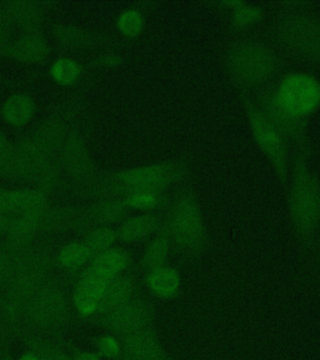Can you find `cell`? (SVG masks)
Masks as SVG:
<instances>
[{"label":"cell","instance_id":"1","mask_svg":"<svg viewBox=\"0 0 320 360\" xmlns=\"http://www.w3.org/2000/svg\"><path fill=\"white\" fill-rule=\"evenodd\" d=\"M309 158L302 149L295 150L287 186L289 218L303 255L313 252L320 229V179L310 168Z\"/></svg>","mask_w":320,"mask_h":360},{"label":"cell","instance_id":"2","mask_svg":"<svg viewBox=\"0 0 320 360\" xmlns=\"http://www.w3.org/2000/svg\"><path fill=\"white\" fill-rule=\"evenodd\" d=\"M56 268V254L45 244H34L11 285L0 292V328L6 339L20 330L23 311L40 288L51 278Z\"/></svg>","mask_w":320,"mask_h":360},{"label":"cell","instance_id":"3","mask_svg":"<svg viewBox=\"0 0 320 360\" xmlns=\"http://www.w3.org/2000/svg\"><path fill=\"white\" fill-rule=\"evenodd\" d=\"M164 229L172 250L186 260L196 262L210 245L208 226L200 199L191 184L180 186L164 209Z\"/></svg>","mask_w":320,"mask_h":360},{"label":"cell","instance_id":"4","mask_svg":"<svg viewBox=\"0 0 320 360\" xmlns=\"http://www.w3.org/2000/svg\"><path fill=\"white\" fill-rule=\"evenodd\" d=\"M225 70L241 91L252 93L281 78L286 60L264 40L243 37L226 46Z\"/></svg>","mask_w":320,"mask_h":360},{"label":"cell","instance_id":"5","mask_svg":"<svg viewBox=\"0 0 320 360\" xmlns=\"http://www.w3.org/2000/svg\"><path fill=\"white\" fill-rule=\"evenodd\" d=\"M72 319V307L67 292L59 281L51 278L25 307L20 330L49 339H60L69 329Z\"/></svg>","mask_w":320,"mask_h":360},{"label":"cell","instance_id":"6","mask_svg":"<svg viewBox=\"0 0 320 360\" xmlns=\"http://www.w3.org/2000/svg\"><path fill=\"white\" fill-rule=\"evenodd\" d=\"M273 39L283 51L320 65V14L279 11L271 25Z\"/></svg>","mask_w":320,"mask_h":360},{"label":"cell","instance_id":"7","mask_svg":"<svg viewBox=\"0 0 320 360\" xmlns=\"http://www.w3.org/2000/svg\"><path fill=\"white\" fill-rule=\"evenodd\" d=\"M241 99L254 141L269 160L281 186L287 188L290 174V144L284 138V135L270 123L264 114L260 112L249 93L241 91Z\"/></svg>","mask_w":320,"mask_h":360},{"label":"cell","instance_id":"8","mask_svg":"<svg viewBox=\"0 0 320 360\" xmlns=\"http://www.w3.org/2000/svg\"><path fill=\"white\" fill-rule=\"evenodd\" d=\"M191 173V159L181 158L114 170L112 175L129 194L135 191H167L173 186L184 183Z\"/></svg>","mask_w":320,"mask_h":360},{"label":"cell","instance_id":"9","mask_svg":"<svg viewBox=\"0 0 320 360\" xmlns=\"http://www.w3.org/2000/svg\"><path fill=\"white\" fill-rule=\"evenodd\" d=\"M276 83L263 86L249 94L253 98V101L260 109V112L284 135L289 144H293L297 146V149H302L312 155L313 141L310 138L308 119L298 118L281 105L276 98Z\"/></svg>","mask_w":320,"mask_h":360},{"label":"cell","instance_id":"10","mask_svg":"<svg viewBox=\"0 0 320 360\" xmlns=\"http://www.w3.org/2000/svg\"><path fill=\"white\" fill-rule=\"evenodd\" d=\"M276 94L288 112L309 119L320 109V79L304 72H288L276 82Z\"/></svg>","mask_w":320,"mask_h":360},{"label":"cell","instance_id":"11","mask_svg":"<svg viewBox=\"0 0 320 360\" xmlns=\"http://www.w3.org/2000/svg\"><path fill=\"white\" fill-rule=\"evenodd\" d=\"M155 314V307L151 300L135 297L117 309L91 318L89 323L109 334L122 338L152 326Z\"/></svg>","mask_w":320,"mask_h":360},{"label":"cell","instance_id":"12","mask_svg":"<svg viewBox=\"0 0 320 360\" xmlns=\"http://www.w3.org/2000/svg\"><path fill=\"white\" fill-rule=\"evenodd\" d=\"M58 162L74 181L88 179L98 173L96 162L90 152L84 134L73 127L67 141L58 154Z\"/></svg>","mask_w":320,"mask_h":360},{"label":"cell","instance_id":"13","mask_svg":"<svg viewBox=\"0 0 320 360\" xmlns=\"http://www.w3.org/2000/svg\"><path fill=\"white\" fill-rule=\"evenodd\" d=\"M51 34L58 46L68 51H93L113 46L117 43V38L108 32L69 22L53 24Z\"/></svg>","mask_w":320,"mask_h":360},{"label":"cell","instance_id":"14","mask_svg":"<svg viewBox=\"0 0 320 360\" xmlns=\"http://www.w3.org/2000/svg\"><path fill=\"white\" fill-rule=\"evenodd\" d=\"M51 159L34 143L29 134L18 136L13 141L11 180L34 186Z\"/></svg>","mask_w":320,"mask_h":360},{"label":"cell","instance_id":"15","mask_svg":"<svg viewBox=\"0 0 320 360\" xmlns=\"http://www.w3.org/2000/svg\"><path fill=\"white\" fill-rule=\"evenodd\" d=\"M129 209L122 199L96 200L83 204L77 234L84 236L99 226H114L123 223L129 215Z\"/></svg>","mask_w":320,"mask_h":360},{"label":"cell","instance_id":"16","mask_svg":"<svg viewBox=\"0 0 320 360\" xmlns=\"http://www.w3.org/2000/svg\"><path fill=\"white\" fill-rule=\"evenodd\" d=\"M119 339L122 344L120 360H175L164 348L154 326Z\"/></svg>","mask_w":320,"mask_h":360},{"label":"cell","instance_id":"17","mask_svg":"<svg viewBox=\"0 0 320 360\" xmlns=\"http://www.w3.org/2000/svg\"><path fill=\"white\" fill-rule=\"evenodd\" d=\"M68 114L53 112L35 124L29 136L40 149L48 155L54 158L59 154L72 130Z\"/></svg>","mask_w":320,"mask_h":360},{"label":"cell","instance_id":"18","mask_svg":"<svg viewBox=\"0 0 320 360\" xmlns=\"http://www.w3.org/2000/svg\"><path fill=\"white\" fill-rule=\"evenodd\" d=\"M108 284L109 281L98 276L79 273L72 292V305L82 319L89 321L98 315Z\"/></svg>","mask_w":320,"mask_h":360},{"label":"cell","instance_id":"19","mask_svg":"<svg viewBox=\"0 0 320 360\" xmlns=\"http://www.w3.org/2000/svg\"><path fill=\"white\" fill-rule=\"evenodd\" d=\"M133 263L132 254L124 248L113 247L105 252L96 254L91 259L89 264L85 266L80 273L89 274V276H98L104 281H110L122 276L127 270L129 269Z\"/></svg>","mask_w":320,"mask_h":360},{"label":"cell","instance_id":"20","mask_svg":"<svg viewBox=\"0 0 320 360\" xmlns=\"http://www.w3.org/2000/svg\"><path fill=\"white\" fill-rule=\"evenodd\" d=\"M164 224V210L146 212L124 220L117 228L118 240L125 244L139 243L154 236Z\"/></svg>","mask_w":320,"mask_h":360},{"label":"cell","instance_id":"21","mask_svg":"<svg viewBox=\"0 0 320 360\" xmlns=\"http://www.w3.org/2000/svg\"><path fill=\"white\" fill-rule=\"evenodd\" d=\"M51 56V44L43 33L22 34L13 40L9 60L22 64H44Z\"/></svg>","mask_w":320,"mask_h":360},{"label":"cell","instance_id":"22","mask_svg":"<svg viewBox=\"0 0 320 360\" xmlns=\"http://www.w3.org/2000/svg\"><path fill=\"white\" fill-rule=\"evenodd\" d=\"M44 210L45 208L14 215L4 236L6 242L23 250L33 247L35 239L40 236V221Z\"/></svg>","mask_w":320,"mask_h":360},{"label":"cell","instance_id":"23","mask_svg":"<svg viewBox=\"0 0 320 360\" xmlns=\"http://www.w3.org/2000/svg\"><path fill=\"white\" fill-rule=\"evenodd\" d=\"M14 28L22 34L41 33L45 22L44 9L38 0H8Z\"/></svg>","mask_w":320,"mask_h":360},{"label":"cell","instance_id":"24","mask_svg":"<svg viewBox=\"0 0 320 360\" xmlns=\"http://www.w3.org/2000/svg\"><path fill=\"white\" fill-rule=\"evenodd\" d=\"M146 287L153 295L162 300L175 299L180 292L181 276L179 270L173 266H162L146 271L144 276Z\"/></svg>","mask_w":320,"mask_h":360},{"label":"cell","instance_id":"25","mask_svg":"<svg viewBox=\"0 0 320 360\" xmlns=\"http://www.w3.org/2000/svg\"><path fill=\"white\" fill-rule=\"evenodd\" d=\"M138 281L133 274H122L109 281L105 292L101 298L98 315H103L117 309L120 305L135 298ZM96 315V316H98Z\"/></svg>","mask_w":320,"mask_h":360},{"label":"cell","instance_id":"26","mask_svg":"<svg viewBox=\"0 0 320 360\" xmlns=\"http://www.w3.org/2000/svg\"><path fill=\"white\" fill-rule=\"evenodd\" d=\"M35 112L37 103L25 93H14L8 96L0 109L1 118L13 128L25 127L30 123Z\"/></svg>","mask_w":320,"mask_h":360},{"label":"cell","instance_id":"27","mask_svg":"<svg viewBox=\"0 0 320 360\" xmlns=\"http://www.w3.org/2000/svg\"><path fill=\"white\" fill-rule=\"evenodd\" d=\"M94 255L83 240H74L63 245L56 254V266L72 274H79L89 264Z\"/></svg>","mask_w":320,"mask_h":360},{"label":"cell","instance_id":"28","mask_svg":"<svg viewBox=\"0 0 320 360\" xmlns=\"http://www.w3.org/2000/svg\"><path fill=\"white\" fill-rule=\"evenodd\" d=\"M172 253V245L169 240L168 234L162 226V229L153 236L149 243L146 244L143 252L138 268L143 271H151L168 265L169 257Z\"/></svg>","mask_w":320,"mask_h":360},{"label":"cell","instance_id":"29","mask_svg":"<svg viewBox=\"0 0 320 360\" xmlns=\"http://www.w3.org/2000/svg\"><path fill=\"white\" fill-rule=\"evenodd\" d=\"M15 338L20 339L27 348L33 350L40 360H73L67 349L63 348L60 344L56 343V340L49 338L24 330H19Z\"/></svg>","mask_w":320,"mask_h":360},{"label":"cell","instance_id":"30","mask_svg":"<svg viewBox=\"0 0 320 360\" xmlns=\"http://www.w3.org/2000/svg\"><path fill=\"white\" fill-rule=\"evenodd\" d=\"M29 249H18L6 240L0 243V292L11 285Z\"/></svg>","mask_w":320,"mask_h":360},{"label":"cell","instance_id":"31","mask_svg":"<svg viewBox=\"0 0 320 360\" xmlns=\"http://www.w3.org/2000/svg\"><path fill=\"white\" fill-rule=\"evenodd\" d=\"M125 207L129 210L157 212L164 210L170 200L167 191H135L122 198Z\"/></svg>","mask_w":320,"mask_h":360},{"label":"cell","instance_id":"32","mask_svg":"<svg viewBox=\"0 0 320 360\" xmlns=\"http://www.w3.org/2000/svg\"><path fill=\"white\" fill-rule=\"evenodd\" d=\"M84 65L70 56H60L51 63L49 77L56 84L60 86H72L82 78Z\"/></svg>","mask_w":320,"mask_h":360},{"label":"cell","instance_id":"33","mask_svg":"<svg viewBox=\"0 0 320 360\" xmlns=\"http://www.w3.org/2000/svg\"><path fill=\"white\" fill-rule=\"evenodd\" d=\"M115 28L125 39L138 38L146 28L144 13L134 6L124 9L115 20Z\"/></svg>","mask_w":320,"mask_h":360},{"label":"cell","instance_id":"34","mask_svg":"<svg viewBox=\"0 0 320 360\" xmlns=\"http://www.w3.org/2000/svg\"><path fill=\"white\" fill-rule=\"evenodd\" d=\"M17 214L40 210L49 205V195L37 188L13 189Z\"/></svg>","mask_w":320,"mask_h":360},{"label":"cell","instance_id":"35","mask_svg":"<svg viewBox=\"0 0 320 360\" xmlns=\"http://www.w3.org/2000/svg\"><path fill=\"white\" fill-rule=\"evenodd\" d=\"M264 8L259 4L244 1L242 6L231 11V28L233 32L245 30L260 22L264 17Z\"/></svg>","mask_w":320,"mask_h":360},{"label":"cell","instance_id":"36","mask_svg":"<svg viewBox=\"0 0 320 360\" xmlns=\"http://www.w3.org/2000/svg\"><path fill=\"white\" fill-rule=\"evenodd\" d=\"M83 242L96 257V254L105 252L108 249L114 247V244L118 242V233L113 226H99L87 233Z\"/></svg>","mask_w":320,"mask_h":360},{"label":"cell","instance_id":"37","mask_svg":"<svg viewBox=\"0 0 320 360\" xmlns=\"http://www.w3.org/2000/svg\"><path fill=\"white\" fill-rule=\"evenodd\" d=\"M91 344L96 349V353L101 355V359L120 360L122 344L118 337L108 333L93 338Z\"/></svg>","mask_w":320,"mask_h":360},{"label":"cell","instance_id":"38","mask_svg":"<svg viewBox=\"0 0 320 360\" xmlns=\"http://www.w3.org/2000/svg\"><path fill=\"white\" fill-rule=\"evenodd\" d=\"M13 141L0 129V178L11 180Z\"/></svg>","mask_w":320,"mask_h":360},{"label":"cell","instance_id":"39","mask_svg":"<svg viewBox=\"0 0 320 360\" xmlns=\"http://www.w3.org/2000/svg\"><path fill=\"white\" fill-rule=\"evenodd\" d=\"M0 214L9 215V217L17 215L13 189L0 188Z\"/></svg>","mask_w":320,"mask_h":360},{"label":"cell","instance_id":"40","mask_svg":"<svg viewBox=\"0 0 320 360\" xmlns=\"http://www.w3.org/2000/svg\"><path fill=\"white\" fill-rule=\"evenodd\" d=\"M14 22L8 0H0V32L11 34Z\"/></svg>","mask_w":320,"mask_h":360},{"label":"cell","instance_id":"41","mask_svg":"<svg viewBox=\"0 0 320 360\" xmlns=\"http://www.w3.org/2000/svg\"><path fill=\"white\" fill-rule=\"evenodd\" d=\"M281 11H310L315 6L309 0H288V1H278L276 3Z\"/></svg>","mask_w":320,"mask_h":360},{"label":"cell","instance_id":"42","mask_svg":"<svg viewBox=\"0 0 320 360\" xmlns=\"http://www.w3.org/2000/svg\"><path fill=\"white\" fill-rule=\"evenodd\" d=\"M65 345H67V350L73 360H103L101 355L96 352L78 348L77 345L72 343H67Z\"/></svg>","mask_w":320,"mask_h":360},{"label":"cell","instance_id":"43","mask_svg":"<svg viewBox=\"0 0 320 360\" xmlns=\"http://www.w3.org/2000/svg\"><path fill=\"white\" fill-rule=\"evenodd\" d=\"M13 40H14V38L11 37V34L0 32V58L9 59V53H11Z\"/></svg>","mask_w":320,"mask_h":360},{"label":"cell","instance_id":"44","mask_svg":"<svg viewBox=\"0 0 320 360\" xmlns=\"http://www.w3.org/2000/svg\"><path fill=\"white\" fill-rule=\"evenodd\" d=\"M244 0H215V1H209L207 4L209 6L219 8L222 11H234L238 6H242Z\"/></svg>","mask_w":320,"mask_h":360},{"label":"cell","instance_id":"45","mask_svg":"<svg viewBox=\"0 0 320 360\" xmlns=\"http://www.w3.org/2000/svg\"><path fill=\"white\" fill-rule=\"evenodd\" d=\"M11 220H13V217L0 214V236H6V231L11 226Z\"/></svg>","mask_w":320,"mask_h":360},{"label":"cell","instance_id":"46","mask_svg":"<svg viewBox=\"0 0 320 360\" xmlns=\"http://www.w3.org/2000/svg\"><path fill=\"white\" fill-rule=\"evenodd\" d=\"M0 360H14L9 350V344L6 343L0 349Z\"/></svg>","mask_w":320,"mask_h":360},{"label":"cell","instance_id":"47","mask_svg":"<svg viewBox=\"0 0 320 360\" xmlns=\"http://www.w3.org/2000/svg\"><path fill=\"white\" fill-rule=\"evenodd\" d=\"M313 250H314L316 263H318V266L320 268V229L319 231H318V236H316V238H315L314 247H313Z\"/></svg>","mask_w":320,"mask_h":360},{"label":"cell","instance_id":"48","mask_svg":"<svg viewBox=\"0 0 320 360\" xmlns=\"http://www.w3.org/2000/svg\"><path fill=\"white\" fill-rule=\"evenodd\" d=\"M15 360H40V358L34 353L33 350L28 349L27 352H24V353Z\"/></svg>","mask_w":320,"mask_h":360},{"label":"cell","instance_id":"49","mask_svg":"<svg viewBox=\"0 0 320 360\" xmlns=\"http://www.w3.org/2000/svg\"><path fill=\"white\" fill-rule=\"evenodd\" d=\"M6 343H8V339H6V334L3 333L1 328H0V349H1V347Z\"/></svg>","mask_w":320,"mask_h":360}]
</instances>
